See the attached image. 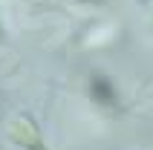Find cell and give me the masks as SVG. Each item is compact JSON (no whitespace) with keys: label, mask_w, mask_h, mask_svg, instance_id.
I'll return each instance as SVG.
<instances>
[{"label":"cell","mask_w":153,"mask_h":150,"mask_svg":"<svg viewBox=\"0 0 153 150\" xmlns=\"http://www.w3.org/2000/svg\"><path fill=\"white\" fill-rule=\"evenodd\" d=\"M9 136H12V142L20 144L23 150H46V144H43V139H41V133H38V127H35L32 118H17V121H12Z\"/></svg>","instance_id":"6da1fadb"},{"label":"cell","mask_w":153,"mask_h":150,"mask_svg":"<svg viewBox=\"0 0 153 150\" xmlns=\"http://www.w3.org/2000/svg\"><path fill=\"white\" fill-rule=\"evenodd\" d=\"M90 95H93L95 104H101V107H107V110L119 107V92H116L113 81L104 78V75H93V78H90Z\"/></svg>","instance_id":"7a4b0ae2"}]
</instances>
